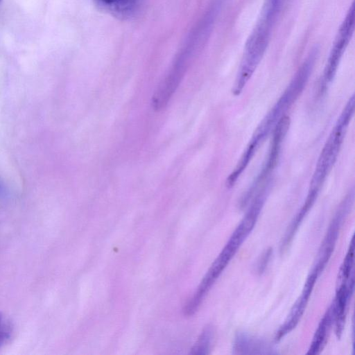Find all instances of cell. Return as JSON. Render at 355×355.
<instances>
[{"mask_svg":"<svg viewBox=\"0 0 355 355\" xmlns=\"http://www.w3.org/2000/svg\"><path fill=\"white\" fill-rule=\"evenodd\" d=\"M263 203V199L254 198L245 215L232 234L227 243L210 266L193 297L185 306V314L192 315L198 309L214 282L253 230Z\"/></svg>","mask_w":355,"mask_h":355,"instance_id":"obj_1","label":"cell"},{"mask_svg":"<svg viewBox=\"0 0 355 355\" xmlns=\"http://www.w3.org/2000/svg\"><path fill=\"white\" fill-rule=\"evenodd\" d=\"M216 11L217 8L211 6L191 31L168 72L155 90V94L159 100L171 101L177 91L192 60L210 33Z\"/></svg>","mask_w":355,"mask_h":355,"instance_id":"obj_2","label":"cell"},{"mask_svg":"<svg viewBox=\"0 0 355 355\" xmlns=\"http://www.w3.org/2000/svg\"><path fill=\"white\" fill-rule=\"evenodd\" d=\"M315 55L314 53H311L309 56V58L303 63L284 93L256 130L249 145L237 164L240 168L244 169L246 168L259 146L273 127L275 125L276 127L277 125L275 124H277L283 117L282 114L286 112L302 92L312 70Z\"/></svg>","mask_w":355,"mask_h":355,"instance_id":"obj_3","label":"cell"},{"mask_svg":"<svg viewBox=\"0 0 355 355\" xmlns=\"http://www.w3.org/2000/svg\"><path fill=\"white\" fill-rule=\"evenodd\" d=\"M354 111V97L348 101L333 128L319 157L309 193L315 197L327 176L334 166L345 137V134Z\"/></svg>","mask_w":355,"mask_h":355,"instance_id":"obj_4","label":"cell"},{"mask_svg":"<svg viewBox=\"0 0 355 355\" xmlns=\"http://www.w3.org/2000/svg\"><path fill=\"white\" fill-rule=\"evenodd\" d=\"M275 19L274 17L261 13L259 21L250 35L233 89L235 95H239L241 92L261 60L269 41Z\"/></svg>","mask_w":355,"mask_h":355,"instance_id":"obj_5","label":"cell"},{"mask_svg":"<svg viewBox=\"0 0 355 355\" xmlns=\"http://www.w3.org/2000/svg\"><path fill=\"white\" fill-rule=\"evenodd\" d=\"M353 195H349L340 204L332 219L319 248L313 270L321 274L328 263L337 241L340 230L352 203Z\"/></svg>","mask_w":355,"mask_h":355,"instance_id":"obj_6","label":"cell"},{"mask_svg":"<svg viewBox=\"0 0 355 355\" xmlns=\"http://www.w3.org/2000/svg\"><path fill=\"white\" fill-rule=\"evenodd\" d=\"M354 25V10L352 6L338 31L334 45L330 53L323 76L326 86L334 76L339 61L352 35Z\"/></svg>","mask_w":355,"mask_h":355,"instance_id":"obj_7","label":"cell"},{"mask_svg":"<svg viewBox=\"0 0 355 355\" xmlns=\"http://www.w3.org/2000/svg\"><path fill=\"white\" fill-rule=\"evenodd\" d=\"M318 275L311 271L303 287L301 295L293 304L289 314L275 334V340H279L293 330L300 322L306 307Z\"/></svg>","mask_w":355,"mask_h":355,"instance_id":"obj_8","label":"cell"},{"mask_svg":"<svg viewBox=\"0 0 355 355\" xmlns=\"http://www.w3.org/2000/svg\"><path fill=\"white\" fill-rule=\"evenodd\" d=\"M101 10L120 19H130L139 15L146 0H94Z\"/></svg>","mask_w":355,"mask_h":355,"instance_id":"obj_9","label":"cell"},{"mask_svg":"<svg viewBox=\"0 0 355 355\" xmlns=\"http://www.w3.org/2000/svg\"><path fill=\"white\" fill-rule=\"evenodd\" d=\"M335 300L333 302L334 323L337 338H340L346 319L347 309L354 288V277L345 282L337 283Z\"/></svg>","mask_w":355,"mask_h":355,"instance_id":"obj_10","label":"cell"},{"mask_svg":"<svg viewBox=\"0 0 355 355\" xmlns=\"http://www.w3.org/2000/svg\"><path fill=\"white\" fill-rule=\"evenodd\" d=\"M234 353L237 354H273V348L265 340L244 332L238 333L234 340Z\"/></svg>","mask_w":355,"mask_h":355,"instance_id":"obj_11","label":"cell"},{"mask_svg":"<svg viewBox=\"0 0 355 355\" xmlns=\"http://www.w3.org/2000/svg\"><path fill=\"white\" fill-rule=\"evenodd\" d=\"M334 324V309L331 304L320 320L307 352L309 355L319 354L327 343Z\"/></svg>","mask_w":355,"mask_h":355,"instance_id":"obj_12","label":"cell"},{"mask_svg":"<svg viewBox=\"0 0 355 355\" xmlns=\"http://www.w3.org/2000/svg\"><path fill=\"white\" fill-rule=\"evenodd\" d=\"M214 337V330L211 326L204 329L196 343L192 348L193 354H207L209 353Z\"/></svg>","mask_w":355,"mask_h":355,"instance_id":"obj_13","label":"cell"},{"mask_svg":"<svg viewBox=\"0 0 355 355\" xmlns=\"http://www.w3.org/2000/svg\"><path fill=\"white\" fill-rule=\"evenodd\" d=\"M12 327L10 322L0 313V347L9 339Z\"/></svg>","mask_w":355,"mask_h":355,"instance_id":"obj_14","label":"cell"},{"mask_svg":"<svg viewBox=\"0 0 355 355\" xmlns=\"http://www.w3.org/2000/svg\"><path fill=\"white\" fill-rule=\"evenodd\" d=\"M272 254V250L271 248H268L260 256L258 259L256 266H255V272L256 273L261 275L262 274L266 268H267L268 263L270 262L271 256Z\"/></svg>","mask_w":355,"mask_h":355,"instance_id":"obj_15","label":"cell"},{"mask_svg":"<svg viewBox=\"0 0 355 355\" xmlns=\"http://www.w3.org/2000/svg\"><path fill=\"white\" fill-rule=\"evenodd\" d=\"M6 194V189L2 182L0 180V197H3Z\"/></svg>","mask_w":355,"mask_h":355,"instance_id":"obj_16","label":"cell"},{"mask_svg":"<svg viewBox=\"0 0 355 355\" xmlns=\"http://www.w3.org/2000/svg\"><path fill=\"white\" fill-rule=\"evenodd\" d=\"M0 1H1V0H0Z\"/></svg>","mask_w":355,"mask_h":355,"instance_id":"obj_17","label":"cell"}]
</instances>
